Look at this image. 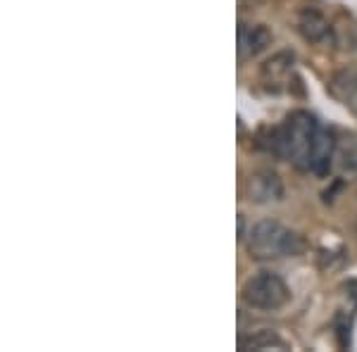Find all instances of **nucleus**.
<instances>
[{
  "instance_id": "f03ea898",
  "label": "nucleus",
  "mask_w": 357,
  "mask_h": 352,
  "mask_svg": "<svg viewBox=\"0 0 357 352\" xmlns=\"http://www.w3.org/2000/svg\"><path fill=\"white\" fill-rule=\"evenodd\" d=\"M305 238L276 219H262L250 229L245 238V250L252 259L269 262L281 257H298L305 252Z\"/></svg>"
},
{
  "instance_id": "9b49d317",
  "label": "nucleus",
  "mask_w": 357,
  "mask_h": 352,
  "mask_svg": "<svg viewBox=\"0 0 357 352\" xmlns=\"http://www.w3.org/2000/svg\"><path fill=\"white\" fill-rule=\"evenodd\" d=\"M260 0H241V5H257Z\"/></svg>"
},
{
  "instance_id": "20e7f679",
  "label": "nucleus",
  "mask_w": 357,
  "mask_h": 352,
  "mask_svg": "<svg viewBox=\"0 0 357 352\" xmlns=\"http://www.w3.org/2000/svg\"><path fill=\"white\" fill-rule=\"evenodd\" d=\"M243 193L250 203L264 205V203H276L284 198V181L269 167H260V169L250 171L243 183Z\"/></svg>"
},
{
  "instance_id": "39448f33",
  "label": "nucleus",
  "mask_w": 357,
  "mask_h": 352,
  "mask_svg": "<svg viewBox=\"0 0 357 352\" xmlns=\"http://www.w3.org/2000/svg\"><path fill=\"white\" fill-rule=\"evenodd\" d=\"M272 43V31L264 24H243L238 26V60L248 62L260 55Z\"/></svg>"
},
{
  "instance_id": "0eeeda50",
  "label": "nucleus",
  "mask_w": 357,
  "mask_h": 352,
  "mask_svg": "<svg viewBox=\"0 0 357 352\" xmlns=\"http://www.w3.org/2000/svg\"><path fill=\"white\" fill-rule=\"evenodd\" d=\"M298 31H301V36L305 41L314 43V45L331 43V38H333L329 22H326L324 15L314 8H307L301 13V17H298Z\"/></svg>"
},
{
  "instance_id": "6e6552de",
  "label": "nucleus",
  "mask_w": 357,
  "mask_h": 352,
  "mask_svg": "<svg viewBox=\"0 0 357 352\" xmlns=\"http://www.w3.org/2000/svg\"><path fill=\"white\" fill-rule=\"evenodd\" d=\"M331 91L338 100H343L350 109L357 112V74H353V72L336 74L331 82Z\"/></svg>"
},
{
  "instance_id": "f257e3e1",
  "label": "nucleus",
  "mask_w": 357,
  "mask_h": 352,
  "mask_svg": "<svg viewBox=\"0 0 357 352\" xmlns=\"http://www.w3.org/2000/svg\"><path fill=\"white\" fill-rule=\"evenodd\" d=\"M319 129L321 124L317 122L314 114L296 109L279 126L269 131L264 148L276 158L291 160L298 169L310 171V160H312V148L317 136H319Z\"/></svg>"
},
{
  "instance_id": "9d476101",
  "label": "nucleus",
  "mask_w": 357,
  "mask_h": 352,
  "mask_svg": "<svg viewBox=\"0 0 357 352\" xmlns=\"http://www.w3.org/2000/svg\"><path fill=\"white\" fill-rule=\"evenodd\" d=\"M238 348L241 350H272V348H279V350H286L284 338H279L274 331H257L252 333L250 338H238Z\"/></svg>"
},
{
  "instance_id": "1a4fd4ad",
  "label": "nucleus",
  "mask_w": 357,
  "mask_h": 352,
  "mask_svg": "<svg viewBox=\"0 0 357 352\" xmlns=\"http://www.w3.org/2000/svg\"><path fill=\"white\" fill-rule=\"evenodd\" d=\"M333 164L343 171H357V138H338L336 141V155H333Z\"/></svg>"
},
{
  "instance_id": "423d86ee",
  "label": "nucleus",
  "mask_w": 357,
  "mask_h": 352,
  "mask_svg": "<svg viewBox=\"0 0 357 352\" xmlns=\"http://www.w3.org/2000/svg\"><path fill=\"white\" fill-rule=\"evenodd\" d=\"M293 62L296 57L291 53H276L272 60H267L260 69V82L267 91H281L293 74Z\"/></svg>"
},
{
  "instance_id": "7ed1b4c3",
  "label": "nucleus",
  "mask_w": 357,
  "mask_h": 352,
  "mask_svg": "<svg viewBox=\"0 0 357 352\" xmlns=\"http://www.w3.org/2000/svg\"><path fill=\"white\" fill-rule=\"evenodd\" d=\"M241 298L250 309L274 312L281 309L291 300V288L274 271H260L250 276L241 288Z\"/></svg>"
}]
</instances>
